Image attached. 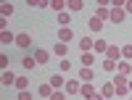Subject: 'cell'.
Returning <instances> with one entry per match:
<instances>
[{"label":"cell","mask_w":132,"mask_h":100,"mask_svg":"<svg viewBox=\"0 0 132 100\" xmlns=\"http://www.w3.org/2000/svg\"><path fill=\"white\" fill-rule=\"evenodd\" d=\"M127 82H129V76H122V74H114V90H116V95H129V87H127Z\"/></svg>","instance_id":"6da1fadb"},{"label":"cell","mask_w":132,"mask_h":100,"mask_svg":"<svg viewBox=\"0 0 132 100\" xmlns=\"http://www.w3.org/2000/svg\"><path fill=\"white\" fill-rule=\"evenodd\" d=\"M71 40H74V32H71V26H61V29H58V42L69 45Z\"/></svg>","instance_id":"7a4b0ae2"},{"label":"cell","mask_w":132,"mask_h":100,"mask_svg":"<svg viewBox=\"0 0 132 100\" xmlns=\"http://www.w3.org/2000/svg\"><path fill=\"white\" fill-rule=\"evenodd\" d=\"M103 58L116 61V63H119V58H122V48H119V45H108V50H106V55H103Z\"/></svg>","instance_id":"3957f363"},{"label":"cell","mask_w":132,"mask_h":100,"mask_svg":"<svg viewBox=\"0 0 132 100\" xmlns=\"http://www.w3.org/2000/svg\"><path fill=\"white\" fill-rule=\"evenodd\" d=\"M79 90H82V84L77 82V79H66V84H63V92L66 95H77Z\"/></svg>","instance_id":"277c9868"},{"label":"cell","mask_w":132,"mask_h":100,"mask_svg":"<svg viewBox=\"0 0 132 100\" xmlns=\"http://www.w3.org/2000/svg\"><path fill=\"white\" fill-rule=\"evenodd\" d=\"M63 84H66V79H63V74H61V71L50 76V87H53V90H63Z\"/></svg>","instance_id":"5b68a950"},{"label":"cell","mask_w":132,"mask_h":100,"mask_svg":"<svg viewBox=\"0 0 132 100\" xmlns=\"http://www.w3.org/2000/svg\"><path fill=\"white\" fill-rule=\"evenodd\" d=\"M79 79H82L85 84H93V79H95L93 69H87V66H82V69H79Z\"/></svg>","instance_id":"8992f818"},{"label":"cell","mask_w":132,"mask_h":100,"mask_svg":"<svg viewBox=\"0 0 132 100\" xmlns=\"http://www.w3.org/2000/svg\"><path fill=\"white\" fill-rule=\"evenodd\" d=\"M116 74L129 76V74H132V63H129V61H119V63H116Z\"/></svg>","instance_id":"52a82bcc"},{"label":"cell","mask_w":132,"mask_h":100,"mask_svg":"<svg viewBox=\"0 0 132 100\" xmlns=\"http://www.w3.org/2000/svg\"><path fill=\"white\" fill-rule=\"evenodd\" d=\"M87 29H90V32H101L103 29V21L98 16H90V19H87Z\"/></svg>","instance_id":"ba28073f"},{"label":"cell","mask_w":132,"mask_h":100,"mask_svg":"<svg viewBox=\"0 0 132 100\" xmlns=\"http://www.w3.org/2000/svg\"><path fill=\"white\" fill-rule=\"evenodd\" d=\"M16 45H19V48H29V45H32L29 32H21V34H16Z\"/></svg>","instance_id":"9c48e42d"},{"label":"cell","mask_w":132,"mask_h":100,"mask_svg":"<svg viewBox=\"0 0 132 100\" xmlns=\"http://www.w3.org/2000/svg\"><path fill=\"white\" fill-rule=\"evenodd\" d=\"M124 19H127L124 8H111V21H114V24H122Z\"/></svg>","instance_id":"30bf717a"},{"label":"cell","mask_w":132,"mask_h":100,"mask_svg":"<svg viewBox=\"0 0 132 100\" xmlns=\"http://www.w3.org/2000/svg\"><path fill=\"white\" fill-rule=\"evenodd\" d=\"M53 92H56V90L50 87V82H42V84L37 87V95H40V97H50Z\"/></svg>","instance_id":"8fae6325"},{"label":"cell","mask_w":132,"mask_h":100,"mask_svg":"<svg viewBox=\"0 0 132 100\" xmlns=\"http://www.w3.org/2000/svg\"><path fill=\"white\" fill-rule=\"evenodd\" d=\"M93 45H95L93 37H82V40H79V50H82V53H93Z\"/></svg>","instance_id":"7c38bea8"},{"label":"cell","mask_w":132,"mask_h":100,"mask_svg":"<svg viewBox=\"0 0 132 100\" xmlns=\"http://www.w3.org/2000/svg\"><path fill=\"white\" fill-rule=\"evenodd\" d=\"M101 95H103V100H111V97L116 95V90H114V84H111V82H106V84L101 87Z\"/></svg>","instance_id":"4fadbf2b"},{"label":"cell","mask_w":132,"mask_h":100,"mask_svg":"<svg viewBox=\"0 0 132 100\" xmlns=\"http://www.w3.org/2000/svg\"><path fill=\"white\" fill-rule=\"evenodd\" d=\"M53 53H56L58 58H66V55H69V45H63V42H56V45H53Z\"/></svg>","instance_id":"5bb4252c"},{"label":"cell","mask_w":132,"mask_h":100,"mask_svg":"<svg viewBox=\"0 0 132 100\" xmlns=\"http://www.w3.org/2000/svg\"><path fill=\"white\" fill-rule=\"evenodd\" d=\"M48 55H50V53H48L45 48H37V50H35V61H37V63H48V61H50Z\"/></svg>","instance_id":"9a60e30c"},{"label":"cell","mask_w":132,"mask_h":100,"mask_svg":"<svg viewBox=\"0 0 132 100\" xmlns=\"http://www.w3.org/2000/svg\"><path fill=\"white\" fill-rule=\"evenodd\" d=\"M0 82H3V87H8V84H16V76H13V71H3V76H0Z\"/></svg>","instance_id":"2e32d148"},{"label":"cell","mask_w":132,"mask_h":100,"mask_svg":"<svg viewBox=\"0 0 132 100\" xmlns=\"http://www.w3.org/2000/svg\"><path fill=\"white\" fill-rule=\"evenodd\" d=\"M106 50H108V42H106V40H95L93 53H101V55H106Z\"/></svg>","instance_id":"e0dca14e"},{"label":"cell","mask_w":132,"mask_h":100,"mask_svg":"<svg viewBox=\"0 0 132 100\" xmlns=\"http://www.w3.org/2000/svg\"><path fill=\"white\" fill-rule=\"evenodd\" d=\"M0 42H3V45L16 42V34H13V32H8V29H3V32H0Z\"/></svg>","instance_id":"ac0fdd59"},{"label":"cell","mask_w":132,"mask_h":100,"mask_svg":"<svg viewBox=\"0 0 132 100\" xmlns=\"http://www.w3.org/2000/svg\"><path fill=\"white\" fill-rule=\"evenodd\" d=\"M79 61H82V66L93 69V63H95V55H93V53H82V55H79Z\"/></svg>","instance_id":"d6986e66"},{"label":"cell","mask_w":132,"mask_h":100,"mask_svg":"<svg viewBox=\"0 0 132 100\" xmlns=\"http://www.w3.org/2000/svg\"><path fill=\"white\" fill-rule=\"evenodd\" d=\"M95 16L101 19V21H106V19H111V11H108V8H103V5H98V11H95Z\"/></svg>","instance_id":"ffe728a7"},{"label":"cell","mask_w":132,"mask_h":100,"mask_svg":"<svg viewBox=\"0 0 132 100\" xmlns=\"http://www.w3.org/2000/svg\"><path fill=\"white\" fill-rule=\"evenodd\" d=\"M16 90L21 92V90H29V79L27 76H16Z\"/></svg>","instance_id":"44dd1931"},{"label":"cell","mask_w":132,"mask_h":100,"mask_svg":"<svg viewBox=\"0 0 132 100\" xmlns=\"http://www.w3.org/2000/svg\"><path fill=\"white\" fill-rule=\"evenodd\" d=\"M82 8H85V3H82V0H69V11H71V13H79Z\"/></svg>","instance_id":"7402d4cb"},{"label":"cell","mask_w":132,"mask_h":100,"mask_svg":"<svg viewBox=\"0 0 132 100\" xmlns=\"http://www.w3.org/2000/svg\"><path fill=\"white\" fill-rule=\"evenodd\" d=\"M58 71H61V74L71 71V61H69V58H61V61H58Z\"/></svg>","instance_id":"603a6c76"},{"label":"cell","mask_w":132,"mask_h":100,"mask_svg":"<svg viewBox=\"0 0 132 100\" xmlns=\"http://www.w3.org/2000/svg\"><path fill=\"white\" fill-rule=\"evenodd\" d=\"M103 71H108V74H116V61H108V58H103Z\"/></svg>","instance_id":"cb8c5ba5"},{"label":"cell","mask_w":132,"mask_h":100,"mask_svg":"<svg viewBox=\"0 0 132 100\" xmlns=\"http://www.w3.org/2000/svg\"><path fill=\"white\" fill-rule=\"evenodd\" d=\"M21 66H24L27 71H32V69H35V66H37V61H35V55H32V58H21Z\"/></svg>","instance_id":"d4e9b609"},{"label":"cell","mask_w":132,"mask_h":100,"mask_svg":"<svg viewBox=\"0 0 132 100\" xmlns=\"http://www.w3.org/2000/svg\"><path fill=\"white\" fill-rule=\"evenodd\" d=\"M69 21H71L69 11H63V13H58V24H61V26H69Z\"/></svg>","instance_id":"484cf974"},{"label":"cell","mask_w":132,"mask_h":100,"mask_svg":"<svg viewBox=\"0 0 132 100\" xmlns=\"http://www.w3.org/2000/svg\"><path fill=\"white\" fill-rule=\"evenodd\" d=\"M50 8H53V11H58V13H63L66 3H63V0H50Z\"/></svg>","instance_id":"4316f807"},{"label":"cell","mask_w":132,"mask_h":100,"mask_svg":"<svg viewBox=\"0 0 132 100\" xmlns=\"http://www.w3.org/2000/svg\"><path fill=\"white\" fill-rule=\"evenodd\" d=\"M93 92H95V90H93V84H82V90H79V95H82L85 100H87V97H90Z\"/></svg>","instance_id":"83f0119b"},{"label":"cell","mask_w":132,"mask_h":100,"mask_svg":"<svg viewBox=\"0 0 132 100\" xmlns=\"http://www.w3.org/2000/svg\"><path fill=\"white\" fill-rule=\"evenodd\" d=\"M48 100H69V95H66L63 90H56V92H53V95H50Z\"/></svg>","instance_id":"f1b7e54d"},{"label":"cell","mask_w":132,"mask_h":100,"mask_svg":"<svg viewBox=\"0 0 132 100\" xmlns=\"http://www.w3.org/2000/svg\"><path fill=\"white\" fill-rule=\"evenodd\" d=\"M0 13H3V19L11 16V13H13V5H11V3H3V5H0Z\"/></svg>","instance_id":"f546056e"},{"label":"cell","mask_w":132,"mask_h":100,"mask_svg":"<svg viewBox=\"0 0 132 100\" xmlns=\"http://www.w3.org/2000/svg\"><path fill=\"white\" fill-rule=\"evenodd\" d=\"M122 58H132V45H124L122 48Z\"/></svg>","instance_id":"4dcf8cb0"},{"label":"cell","mask_w":132,"mask_h":100,"mask_svg":"<svg viewBox=\"0 0 132 100\" xmlns=\"http://www.w3.org/2000/svg\"><path fill=\"white\" fill-rule=\"evenodd\" d=\"M16 100H32V92H29V90H21V92H19V97H16Z\"/></svg>","instance_id":"1f68e13d"},{"label":"cell","mask_w":132,"mask_h":100,"mask_svg":"<svg viewBox=\"0 0 132 100\" xmlns=\"http://www.w3.org/2000/svg\"><path fill=\"white\" fill-rule=\"evenodd\" d=\"M0 66H3V71L8 69V55H0Z\"/></svg>","instance_id":"d6a6232c"},{"label":"cell","mask_w":132,"mask_h":100,"mask_svg":"<svg viewBox=\"0 0 132 100\" xmlns=\"http://www.w3.org/2000/svg\"><path fill=\"white\" fill-rule=\"evenodd\" d=\"M87 100H103V95H101V92H93V95L87 97Z\"/></svg>","instance_id":"836d02e7"},{"label":"cell","mask_w":132,"mask_h":100,"mask_svg":"<svg viewBox=\"0 0 132 100\" xmlns=\"http://www.w3.org/2000/svg\"><path fill=\"white\" fill-rule=\"evenodd\" d=\"M124 13H132V0H127V5H124Z\"/></svg>","instance_id":"e575fe53"},{"label":"cell","mask_w":132,"mask_h":100,"mask_svg":"<svg viewBox=\"0 0 132 100\" xmlns=\"http://www.w3.org/2000/svg\"><path fill=\"white\" fill-rule=\"evenodd\" d=\"M127 87H129V92H132V79H129V82H127Z\"/></svg>","instance_id":"d590c367"}]
</instances>
